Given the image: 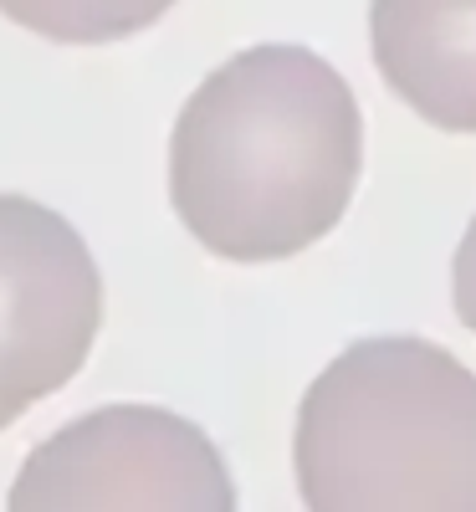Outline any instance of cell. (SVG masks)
<instances>
[{"instance_id":"obj_1","label":"cell","mask_w":476,"mask_h":512,"mask_svg":"<svg viewBox=\"0 0 476 512\" xmlns=\"http://www.w3.org/2000/svg\"><path fill=\"white\" fill-rule=\"evenodd\" d=\"M364 169V113L333 62L292 41L215 67L169 134V200L221 262H282L323 241Z\"/></svg>"},{"instance_id":"obj_2","label":"cell","mask_w":476,"mask_h":512,"mask_svg":"<svg viewBox=\"0 0 476 512\" xmlns=\"http://www.w3.org/2000/svg\"><path fill=\"white\" fill-rule=\"evenodd\" d=\"M292 466L313 512H476V374L415 333L359 338L302 395Z\"/></svg>"},{"instance_id":"obj_3","label":"cell","mask_w":476,"mask_h":512,"mask_svg":"<svg viewBox=\"0 0 476 512\" xmlns=\"http://www.w3.org/2000/svg\"><path fill=\"white\" fill-rule=\"evenodd\" d=\"M6 507H195L231 512L236 482L195 420L159 405H103L47 436Z\"/></svg>"},{"instance_id":"obj_4","label":"cell","mask_w":476,"mask_h":512,"mask_svg":"<svg viewBox=\"0 0 476 512\" xmlns=\"http://www.w3.org/2000/svg\"><path fill=\"white\" fill-rule=\"evenodd\" d=\"M103 328V277L67 216L0 195V431L88 364Z\"/></svg>"},{"instance_id":"obj_5","label":"cell","mask_w":476,"mask_h":512,"mask_svg":"<svg viewBox=\"0 0 476 512\" xmlns=\"http://www.w3.org/2000/svg\"><path fill=\"white\" fill-rule=\"evenodd\" d=\"M369 52L405 108L476 134V0H369Z\"/></svg>"},{"instance_id":"obj_6","label":"cell","mask_w":476,"mask_h":512,"mask_svg":"<svg viewBox=\"0 0 476 512\" xmlns=\"http://www.w3.org/2000/svg\"><path fill=\"white\" fill-rule=\"evenodd\" d=\"M175 0H0V16L62 41V47H108L149 31Z\"/></svg>"},{"instance_id":"obj_7","label":"cell","mask_w":476,"mask_h":512,"mask_svg":"<svg viewBox=\"0 0 476 512\" xmlns=\"http://www.w3.org/2000/svg\"><path fill=\"white\" fill-rule=\"evenodd\" d=\"M451 297H456V318L476 333V216L451 256Z\"/></svg>"}]
</instances>
